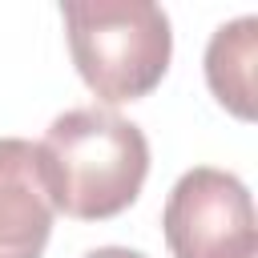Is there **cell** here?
<instances>
[{
	"label": "cell",
	"instance_id": "6da1fadb",
	"mask_svg": "<svg viewBox=\"0 0 258 258\" xmlns=\"http://www.w3.org/2000/svg\"><path fill=\"white\" fill-rule=\"evenodd\" d=\"M52 206L81 222H105L129 210L149 177V141L141 125L113 109H69L52 117L40 141Z\"/></svg>",
	"mask_w": 258,
	"mask_h": 258
},
{
	"label": "cell",
	"instance_id": "7a4b0ae2",
	"mask_svg": "<svg viewBox=\"0 0 258 258\" xmlns=\"http://www.w3.org/2000/svg\"><path fill=\"white\" fill-rule=\"evenodd\" d=\"M60 16L73 64L97 101L125 105L161 85L173 56L165 8L153 0H69Z\"/></svg>",
	"mask_w": 258,
	"mask_h": 258
},
{
	"label": "cell",
	"instance_id": "3957f363",
	"mask_svg": "<svg viewBox=\"0 0 258 258\" xmlns=\"http://www.w3.org/2000/svg\"><path fill=\"white\" fill-rule=\"evenodd\" d=\"M161 230L173 258H258L250 189L214 165H194L177 177L161 210Z\"/></svg>",
	"mask_w": 258,
	"mask_h": 258
},
{
	"label": "cell",
	"instance_id": "277c9868",
	"mask_svg": "<svg viewBox=\"0 0 258 258\" xmlns=\"http://www.w3.org/2000/svg\"><path fill=\"white\" fill-rule=\"evenodd\" d=\"M52 218L56 206L40 145L0 137V258H40Z\"/></svg>",
	"mask_w": 258,
	"mask_h": 258
},
{
	"label": "cell",
	"instance_id": "5b68a950",
	"mask_svg": "<svg viewBox=\"0 0 258 258\" xmlns=\"http://www.w3.org/2000/svg\"><path fill=\"white\" fill-rule=\"evenodd\" d=\"M258 16H238L222 24L206 44V81L222 109L242 121L258 113Z\"/></svg>",
	"mask_w": 258,
	"mask_h": 258
},
{
	"label": "cell",
	"instance_id": "8992f818",
	"mask_svg": "<svg viewBox=\"0 0 258 258\" xmlns=\"http://www.w3.org/2000/svg\"><path fill=\"white\" fill-rule=\"evenodd\" d=\"M85 258H145L141 250H129V246H97V250H89Z\"/></svg>",
	"mask_w": 258,
	"mask_h": 258
}]
</instances>
